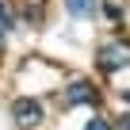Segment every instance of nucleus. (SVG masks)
Segmentation results:
<instances>
[{"mask_svg":"<svg viewBox=\"0 0 130 130\" xmlns=\"http://www.w3.org/2000/svg\"><path fill=\"white\" fill-rule=\"evenodd\" d=\"M119 130H130V111H126V115L119 119Z\"/></svg>","mask_w":130,"mask_h":130,"instance_id":"nucleus-7","label":"nucleus"},{"mask_svg":"<svg viewBox=\"0 0 130 130\" xmlns=\"http://www.w3.org/2000/svg\"><path fill=\"white\" fill-rule=\"evenodd\" d=\"M0 42H4V31H0Z\"/></svg>","mask_w":130,"mask_h":130,"instance_id":"nucleus-9","label":"nucleus"},{"mask_svg":"<svg viewBox=\"0 0 130 130\" xmlns=\"http://www.w3.org/2000/svg\"><path fill=\"white\" fill-rule=\"evenodd\" d=\"M122 100H126V103H130V88H126V92H122Z\"/></svg>","mask_w":130,"mask_h":130,"instance_id":"nucleus-8","label":"nucleus"},{"mask_svg":"<svg viewBox=\"0 0 130 130\" xmlns=\"http://www.w3.org/2000/svg\"><path fill=\"white\" fill-rule=\"evenodd\" d=\"M84 130H111V126H107V122H103V119H92V122H88V126H84Z\"/></svg>","mask_w":130,"mask_h":130,"instance_id":"nucleus-6","label":"nucleus"},{"mask_svg":"<svg viewBox=\"0 0 130 130\" xmlns=\"http://www.w3.org/2000/svg\"><path fill=\"white\" fill-rule=\"evenodd\" d=\"M96 100H100V92L92 88V80H73L69 92H65V103H69V107H77V103H96Z\"/></svg>","mask_w":130,"mask_h":130,"instance_id":"nucleus-3","label":"nucleus"},{"mask_svg":"<svg viewBox=\"0 0 130 130\" xmlns=\"http://www.w3.org/2000/svg\"><path fill=\"white\" fill-rule=\"evenodd\" d=\"M126 65H130V46H122V42L100 46V69L103 73H119V69H126Z\"/></svg>","mask_w":130,"mask_h":130,"instance_id":"nucleus-1","label":"nucleus"},{"mask_svg":"<svg viewBox=\"0 0 130 130\" xmlns=\"http://www.w3.org/2000/svg\"><path fill=\"white\" fill-rule=\"evenodd\" d=\"M4 27H15V15H12V8L4 4V0H0V31Z\"/></svg>","mask_w":130,"mask_h":130,"instance_id":"nucleus-5","label":"nucleus"},{"mask_svg":"<svg viewBox=\"0 0 130 130\" xmlns=\"http://www.w3.org/2000/svg\"><path fill=\"white\" fill-rule=\"evenodd\" d=\"M65 8H69V15L84 19V15H92V12H96V0H65Z\"/></svg>","mask_w":130,"mask_h":130,"instance_id":"nucleus-4","label":"nucleus"},{"mask_svg":"<svg viewBox=\"0 0 130 130\" xmlns=\"http://www.w3.org/2000/svg\"><path fill=\"white\" fill-rule=\"evenodd\" d=\"M12 119H15L19 126H38V122L46 119V111H42V103H38V100L19 96V100L12 103Z\"/></svg>","mask_w":130,"mask_h":130,"instance_id":"nucleus-2","label":"nucleus"}]
</instances>
